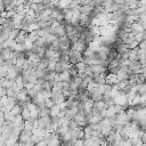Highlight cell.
<instances>
[{"mask_svg":"<svg viewBox=\"0 0 146 146\" xmlns=\"http://www.w3.org/2000/svg\"><path fill=\"white\" fill-rule=\"evenodd\" d=\"M49 115V107L47 106H42L39 108V116H46Z\"/></svg>","mask_w":146,"mask_h":146,"instance_id":"7","label":"cell"},{"mask_svg":"<svg viewBox=\"0 0 146 146\" xmlns=\"http://www.w3.org/2000/svg\"><path fill=\"white\" fill-rule=\"evenodd\" d=\"M14 117H15V115L11 113V111H5V112H3V119H5V122L13 121Z\"/></svg>","mask_w":146,"mask_h":146,"instance_id":"4","label":"cell"},{"mask_svg":"<svg viewBox=\"0 0 146 146\" xmlns=\"http://www.w3.org/2000/svg\"><path fill=\"white\" fill-rule=\"evenodd\" d=\"M11 113L16 116V115H19L21 114V111H22V106L21 105H18V104H15L13 107H11Z\"/></svg>","mask_w":146,"mask_h":146,"instance_id":"6","label":"cell"},{"mask_svg":"<svg viewBox=\"0 0 146 146\" xmlns=\"http://www.w3.org/2000/svg\"><path fill=\"white\" fill-rule=\"evenodd\" d=\"M38 79H39V78H38L36 73H35V70H31L30 73H29V75H27V80H29V82H31V83L34 84V83L36 82Z\"/></svg>","mask_w":146,"mask_h":146,"instance_id":"3","label":"cell"},{"mask_svg":"<svg viewBox=\"0 0 146 146\" xmlns=\"http://www.w3.org/2000/svg\"><path fill=\"white\" fill-rule=\"evenodd\" d=\"M58 112H59V106L56 105V104H54V105L49 108V115H50V116H56V115L58 114Z\"/></svg>","mask_w":146,"mask_h":146,"instance_id":"5","label":"cell"},{"mask_svg":"<svg viewBox=\"0 0 146 146\" xmlns=\"http://www.w3.org/2000/svg\"><path fill=\"white\" fill-rule=\"evenodd\" d=\"M55 34H56L57 36H63V35L66 34V33H65V26H64V23H60V24H58V25L55 27Z\"/></svg>","mask_w":146,"mask_h":146,"instance_id":"2","label":"cell"},{"mask_svg":"<svg viewBox=\"0 0 146 146\" xmlns=\"http://www.w3.org/2000/svg\"><path fill=\"white\" fill-rule=\"evenodd\" d=\"M31 136H32V131H31V130H27V129L21 130L19 136H18L19 144H25L26 141H29V140L31 139Z\"/></svg>","mask_w":146,"mask_h":146,"instance_id":"1","label":"cell"},{"mask_svg":"<svg viewBox=\"0 0 146 146\" xmlns=\"http://www.w3.org/2000/svg\"><path fill=\"white\" fill-rule=\"evenodd\" d=\"M44 52H46V47H38L36 50H35V54H36L40 58L44 57Z\"/></svg>","mask_w":146,"mask_h":146,"instance_id":"8","label":"cell"},{"mask_svg":"<svg viewBox=\"0 0 146 146\" xmlns=\"http://www.w3.org/2000/svg\"><path fill=\"white\" fill-rule=\"evenodd\" d=\"M67 127H68V129H71V130H72V129H75V128H76V127H79V125H78L76 121L72 119V120H70V121H68V123H67Z\"/></svg>","mask_w":146,"mask_h":146,"instance_id":"9","label":"cell"}]
</instances>
